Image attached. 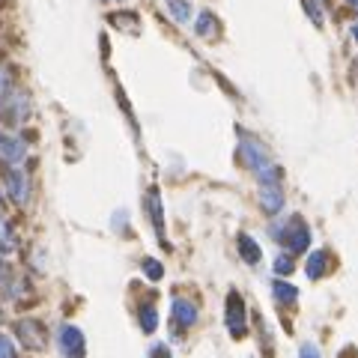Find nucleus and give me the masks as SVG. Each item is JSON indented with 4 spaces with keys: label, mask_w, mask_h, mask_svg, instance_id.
Returning <instances> with one entry per match:
<instances>
[{
    "label": "nucleus",
    "mask_w": 358,
    "mask_h": 358,
    "mask_svg": "<svg viewBox=\"0 0 358 358\" xmlns=\"http://www.w3.org/2000/svg\"><path fill=\"white\" fill-rule=\"evenodd\" d=\"M194 30H198V36H203V39H215V33H218L215 15H212V12H200V19H198V24H194Z\"/></svg>",
    "instance_id": "14"
},
{
    "label": "nucleus",
    "mask_w": 358,
    "mask_h": 358,
    "mask_svg": "<svg viewBox=\"0 0 358 358\" xmlns=\"http://www.w3.org/2000/svg\"><path fill=\"white\" fill-rule=\"evenodd\" d=\"M147 215L152 218V224H156V233L165 236V215H161V194H158V189L147 191Z\"/></svg>",
    "instance_id": "10"
},
{
    "label": "nucleus",
    "mask_w": 358,
    "mask_h": 358,
    "mask_svg": "<svg viewBox=\"0 0 358 358\" xmlns=\"http://www.w3.org/2000/svg\"><path fill=\"white\" fill-rule=\"evenodd\" d=\"M236 245H239V254H242V260L245 263H260V257H263V251H260V245L254 242V239L248 236V233H239V239H236Z\"/></svg>",
    "instance_id": "11"
},
{
    "label": "nucleus",
    "mask_w": 358,
    "mask_h": 358,
    "mask_svg": "<svg viewBox=\"0 0 358 358\" xmlns=\"http://www.w3.org/2000/svg\"><path fill=\"white\" fill-rule=\"evenodd\" d=\"M156 326H158V313H156V308H152V305L141 308V329L147 331V335H152V331H156Z\"/></svg>",
    "instance_id": "16"
},
{
    "label": "nucleus",
    "mask_w": 358,
    "mask_h": 358,
    "mask_svg": "<svg viewBox=\"0 0 358 358\" xmlns=\"http://www.w3.org/2000/svg\"><path fill=\"white\" fill-rule=\"evenodd\" d=\"M6 275V257H0V278Z\"/></svg>",
    "instance_id": "24"
},
{
    "label": "nucleus",
    "mask_w": 358,
    "mask_h": 358,
    "mask_svg": "<svg viewBox=\"0 0 358 358\" xmlns=\"http://www.w3.org/2000/svg\"><path fill=\"white\" fill-rule=\"evenodd\" d=\"M326 269H329V254L326 251H313L311 257H308V266H305L308 278L311 281H320L322 275H326Z\"/></svg>",
    "instance_id": "12"
},
{
    "label": "nucleus",
    "mask_w": 358,
    "mask_h": 358,
    "mask_svg": "<svg viewBox=\"0 0 358 358\" xmlns=\"http://www.w3.org/2000/svg\"><path fill=\"white\" fill-rule=\"evenodd\" d=\"M6 93V75H3V69H0V96Z\"/></svg>",
    "instance_id": "23"
},
{
    "label": "nucleus",
    "mask_w": 358,
    "mask_h": 358,
    "mask_svg": "<svg viewBox=\"0 0 358 358\" xmlns=\"http://www.w3.org/2000/svg\"><path fill=\"white\" fill-rule=\"evenodd\" d=\"M12 248H15V236H12V230H10V224H6V218L0 215V254L12 251Z\"/></svg>",
    "instance_id": "17"
},
{
    "label": "nucleus",
    "mask_w": 358,
    "mask_h": 358,
    "mask_svg": "<svg viewBox=\"0 0 358 358\" xmlns=\"http://www.w3.org/2000/svg\"><path fill=\"white\" fill-rule=\"evenodd\" d=\"M298 358H320V349L313 346V344H305L302 353H298Z\"/></svg>",
    "instance_id": "22"
},
{
    "label": "nucleus",
    "mask_w": 358,
    "mask_h": 358,
    "mask_svg": "<svg viewBox=\"0 0 358 358\" xmlns=\"http://www.w3.org/2000/svg\"><path fill=\"white\" fill-rule=\"evenodd\" d=\"M260 179V203L269 215H278L284 209V189H281V170L278 165H269L263 174H257Z\"/></svg>",
    "instance_id": "1"
},
{
    "label": "nucleus",
    "mask_w": 358,
    "mask_h": 358,
    "mask_svg": "<svg viewBox=\"0 0 358 358\" xmlns=\"http://www.w3.org/2000/svg\"><path fill=\"white\" fill-rule=\"evenodd\" d=\"M272 293H275V298L284 305H293L298 298V289L293 284H287V281H275V284H272Z\"/></svg>",
    "instance_id": "15"
},
{
    "label": "nucleus",
    "mask_w": 358,
    "mask_h": 358,
    "mask_svg": "<svg viewBox=\"0 0 358 358\" xmlns=\"http://www.w3.org/2000/svg\"><path fill=\"white\" fill-rule=\"evenodd\" d=\"M60 349H63L66 358H84L87 346H84L81 329H75V326H63V329H60Z\"/></svg>",
    "instance_id": "7"
},
{
    "label": "nucleus",
    "mask_w": 358,
    "mask_h": 358,
    "mask_svg": "<svg viewBox=\"0 0 358 358\" xmlns=\"http://www.w3.org/2000/svg\"><path fill=\"white\" fill-rule=\"evenodd\" d=\"M0 358H15V344L6 335H0Z\"/></svg>",
    "instance_id": "19"
},
{
    "label": "nucleus",
    "mask_w": 358,
    "mask_h": 358,
    "mask_svg": "<svg viewBox=\"0 0 358 358\" xmlns=\"http://www.w3.org/2000/svg\"><path fill=\"white\" fill-rule=\"evenodd\" d=\"M143 272H147L150 281H161V275H165V269H161L158 260H143Z\"/></svg>",
    "instance_id": "18"
},
{
    "label": "nucleus",
    "mask_w": 358,
    "mask_h": 358,
    "mask_svg": "<svg viewBox=\"0 0 358 358\" xmlns=\"http://www.w3.org/2000/svg\"><path fill=\"white\" fill-rule=\"evenodd\" d=\"M170 313H174V322L179 329H191L198 322V305L189 302V298H174Z\"/></svg>",
    "instance_id": "8"
},
{
    "label": "nucleus",
    "mask_w": 358,
    "mask_h": 358,
    "mask_svg": "<svg viewBox=\"0 0 358 358\" xmlns=\"http://www.w3.org/2000/svg\"><path fill=\"white\" fill-rule=\"evenodd\" d=\"M147 358H174V355H170V349H167L165 344H156V346L150 349V355H147Z\"/></svg>",
    "instance_id": "21"
},
{
    "label": "nucleus",
    "mask_w": 358,
    "mask_h": 358,
    "mask_svg": "<svg viewBox=\"0 0 358 358\" xmlns=\"http://www.w3.org/2000/svg\"><path fill=\"white\" fill-rule=\"evenodd\" d=\"M0 161L10 167H19L24 161V143L19 138H6V134H0Z\"/></svg>",
    "instance_id": "9"
},
{
    "label": "nucleus",
    "mask_w": 358,
    "mask_h": 358,
    "mask_svg": "<svg viewBox=\"0 0 358 358\" xmlns=\"http://www.w3.org/2000/svg\"><path fill=\"white\" fill-rule=\"evenodd\" d=\"M227 331H230V337H245L248 335V320H245V302H242V296L236 293H230L227 296Z\"/></svg>",
    "instance_id": "4"
},
{
    "label": "nucleus",
    "mask_w": 358,
    "mask_h": 358,
    "mask_svg": "<svg viewBox=\"0 0 358 358\" xmlns=\"http://www.w3.org/2000/svg\"><path fill=\"white\" fill-rule=\"evenodd\" d=\"M275 272H278V275H289V272H293V257H287V254H284V257H278L275 260Z\"/></svg>",
    "instance_id": "20"
},
{
    "label": "nucleus",
    "mask_w": 358,
    "mask_h": 358,
    "mask_svg": "<svg viewBox=\"0 0 358 358\" xmlns=\"http://www.w3.org/2000/svg\"><path fill=\"white\" fill-rule=\"evenodd\" d=\"M278 239H284L287 248L293 251V254H302V251H308V245H311V227L305 224V218L293 215L284 224V233H281Z\"/></svg>",
    "instance_id": "3"
},
{
    "label": "nucleus",
    "mask_w": 358,
    "mask_h": 358,
    "mask_svg": "<svg viewBox=\"0 0 358 358\" xmlns=\"http://www.w3.org/2000/svg\"><path fill=\"white\" fill-rule=\"evenodd\" d=\"M165 6H167L170 19H174L176 24L191 21V3H189V0H165Z\"/></svg>",
    "instance_id": "13"
},
{
    "label": "nucleus",
    "mask_w": 358,
    "mask_h": 358,
    "mask_svg": "<svg viewBox=\"0 0 358 358\" xmlns=\"http://www.w3.org/2000/svg\"><path fill=\"white\" fill-rule=\"evenodd\" d=\"M349 3H358V0H349Z\"/></svg>",
    "instance_id": "26"
},
{
    "label": "nucleus",
    "mask_w": 358,
    "mask_h": 358,
    "mask_svg": "<svg viewBox=\"0 0 358 358\" xmlns=\"http://www.w3.org/2000/svg\"><path fill=\"white\" fill-rule=\"evenodd\" d=\"M353 39L358 42V24H355V27H353Z\"/></svg>",
    "instance_id": "25"
},
{
    "label": "nucleus",
    "mask_w": 358,
    "mask_h": 358,
    "mask_svg": "<svg viewBox=\"0 0 358 358\" xmlns=\"http://www.w3.org/2000/svg\"><path fill=\"white\" fill-rule=\"evenodd\" d=\"M6 194L12 198L15 206H27V200H30V176L24 174L21 167H10L6 170Z\"/></svg>",
    "instance_id": "5"
},
{
    "label": "nucleus",
    "mask_w": 358,
    "mask_h": 358,
    "mask_svg": "<svg viewBox=\"0 0 358 358\" xmlns=\"http://www.w3.org/2000/svg\"><path fill=\"white\" fill-rule=\"evenodd\" d=\"M239 158L245 161V167H251L254 174H263L269 165H272V158H269V152L263 150V143L260 141H254L251 134H242V143H239Z\"/></svg>",
    "instance_id": "2"
},
{
    "label": "nucleus",
    "mask_w": 358,
    "mask_h": 358,
    "mask_svg": "<svg viewBox=\"0 0 358 358\" xmlns=\"http://www.w3.org/2000/svg\"><path fill=\"white\" fill-rule=\"evenodd\" d=\"M15 331H19L21 344L27 349H45V344H48L45 329H42V322H36V320H21L19 326H15Z\"/></svg>",
    "instance_id": "6"
}]
</instances>
